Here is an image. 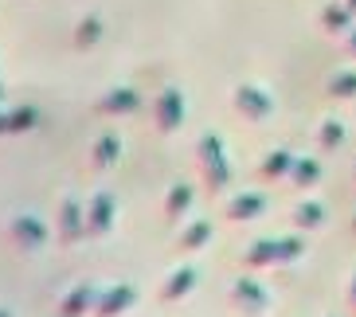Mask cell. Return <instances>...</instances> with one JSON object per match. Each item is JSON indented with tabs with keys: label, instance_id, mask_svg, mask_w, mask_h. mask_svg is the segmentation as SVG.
Listing matches in <instances>:
<instances>
[{
	"label": "cell",
	"instance_id": "obj_1",
	"mask_svg": "<svg viewBox=\"0 0 356 317\" xmlns=\"http://www.w3.org/2000/svg\"><path fill=\"white\" fill-rule=\"evenodd\" d=\"M79 239H86V204L67 192L59 200V208H55V243L74 247Z\"/></svg>",
	"mask_w": 356,
	"mask_h": 317
},
{
	"label": "cell",
	"instance_id": "obj_2",
	"mask_svg": "<svg viewBox=\"0 0 356 317\" xmlns=\"http://www.w3.org/2000/svg\"><path fill=\"white\" fill-rule=\"evenodd\" d=\"M4 235H8L12 251H20V254H40L43 247H47V223H43L40 216H32V211L12 216V223H8Z\"/></svg>",
	"mask_w": 356,
	"mask_h": 317
},
{
	"label": "cell",
	"instance_id": "obj_3",
	"mask_svg": "<svg viewBox=\"0 0 356 317\" xmlns=\"http://www.w3.org/2000/svg\"><path fill=\"white\" fill-rule=\"evenodd\" d=\"M196 153H200V172H204V180H208L211 188H223L231 180V165H227V157H223V141L216 138V133H204Z\"/></svg>",
	"mask_w": 356,
	"mask_h": 317
},
{
	"label": "cell",
	"instance_id": "obj_4",
	"mask_svg": "<svg viewBox=\"0 0 356 317\" xmlns=\"http://www.w3.org/2000/svg\"><path fill=\"white\" fill-rule=\"evenodd\" d=\"M184 95H180L177 86H161V95L153 98V122H157L161 133H172V129L184 122Z\"/></svg>",
	"mask_w": 356,
	"mask_h": 317
},
{
	"label": "cell",
	"instance_id": "obj_5",
	"mask_svg": "<svg viewBox=\"0 0 356 317\" xmlns=\"http://www.w3.org/2000/svg\"><path fill=\"white\" fill-rule=\"evenodd\" d=\"M305 247L298 243V239H262V243H254L251 251H247V266H266V263H290V259H298Z\"/></svg>",
	"mask_w": 356,
	"mask_h": 317
},
{
	"label": "cell",
	"instance_id": "obj_6",
	"mask_svg": "<svg viewBox=\"0 0 356 317\" xmlns=\"http://www.w3.org/2000/svg\"><path fill=\"white\" fill-rule=\"evenodd\" d=\"M114 216H118L114 196H110V192H95V196L86 200V235H110Z\"/></svg>",
	"mask_w": 356,
	"mask_h": 317
},
{
	"label": "cell",
	"instance_id": "obj_7",
	"mask_svg": "<svg viewBox=\"0 0 356 317\" xmlns=\"http://www.w3.org/2000/svg\"><path fill=\"white\" fill-rule=\"evenodd\" d=\"M137 106H141V95H137L134 86H110V90L95 102V110L106 117H122V114H134Z\"/></svg>",
	"mask_w": 356,
	"mask_h": 317
},
{
	"label": "cell",
	"instance_id": "obj_8",
	"mask_svg": "<svg viewBox=\"0 0 356 317\" xmlns=\"http://www.w3.org/2000/svg\"><path fill=\"white\" fill-rule=\"evenodd\" d=\"M98 298H102V290H98V286H90V282L71 286V290L59 298V317H83L86 309L98 306Z\"/></svg>",
	"mask_w": 356,
	"mask_h": 317
},
{
	"label": "cell",
	"instance_id": "obj_9",
	"mask_svg": "<svg viewBox=\"0 0 356 317\" xmlns=\"http://www.w3.org/2000/svg\"><path fill=\"white\" fill-rule=\"evenodd\" d=\"M118 157H122V138H118V133H102V138H95L90 153H86V169L106 172V169L118 165Z\"/></svg>",
	"mask_w": 356,
	"mask_h": 317
},
{
	"label": "cell",
	"instance_id": "obj_10",
	"mask_svg": "<svg viewBox=\"0 0 356 317\" xmlns=\"http://www.w3.org/2000/svg\"><path fill=\"white\" fill-rule=\"evenodd\" d=\"M235 110H243L247 117H254V122H262V117L274 110V98L262 90V86H235Z\"/></svg>",
	"mask_w": 356,
	"mask_h": 317
},
{
	"label": "cell",
	"instance_id": "obj_11",
	"mask_svg": "<svg viewBox=\"0 0 356 317\" xmlns=\"http://www.w3.org/2000/svg\"><path fill=\"white\" fill-rule=\"evenodd\" d=\"M134 302H137V290L129 282H118V286H110V290H102L95 314L98 317H122L129 306H134Z\"/></svg>",
	"mask_w": 356,
	"mask_h": 317
},
{
	"label": "cell",
	"instance_id": "obj_12",
	"mask_svg": "<svg viewBox=\"0 0 356 317\" xmlns=\"http://www.w3.org/2000/svg\"><path fill=\"white\" fill-rule=\"evenodd\" d=\"M196 286V270L192 266H177V270H168V278L161 282V302H177L184 298Z\"/></svg>",
	"mask_w": 356,
	"mask_h": 317
},
{
	"label": "cell",
	"instance_id": "obj_13",
	"mask_svg": "<svg viewBox=\"0 0 356 317\" xmlns=\"http://www.w3.org/2000/svg\"><path fill=\"white\" fill-rule=\"evenodd\" d=\"M231 298H235L239 306H247L251 314H262V309H266V302H270V298H266V290H262L254 278H239V282L231 286Z\"/></svg>",
	"mask_w": 356,
	"mask_h": 317
},
{
	"label": "cell",
	"instance_id": "obj_14",
	"mask_svg": "<svg viewBox=\"0 0 356 317\" xmlns=\"http://www.w3.org/2000/svg\"><path fill=\"white\" fill-rule=\"evenodd\" d=\"M262 211H266V196H262V192H243V196H235V200L227 204L231 220H254Z\"/></svg>",
	"mask_w": 356,
	"mask_h": 317
},
{
	"label": "cell",
	"instance_id": "obj_15",
	"mask_svg": "<svg viewBox=\"0 0 356 317\" xmlns=\"http://www.w3.org/2000/svg\"><path fill=\"white\" fill-rule=\"evenodd\" d=\"M192 200H196L192 184H184V180H180V184H172V188H168V196H165V216H168V220H180V216L192 208Z\"/></svg>",
	"mask_w": 356,
	"mask_h": 317
},
{
	"label": "cell",
	"instance_id": "obj_16",
	"mask_svg": "<svg viewBox=\"0 0 356 317\" xmlns=\"http://www.w3.org/2000/svg\"><path fill=\"white\" fill-rule=\"evenodd\" d=\"M102 40V20L98 16H83V20L74 24V35H71V43L83 51V47H95V43Z\"/></svg>",
	"mask_w": 356,
	"mask_h": 317
},
{
	"label": "cell",
	"instance_id": "obj_17",
	"mask_svg": "<svg viewBox=\"0 0 356 317\" xmlns=\"http://www.w3.org/2000/svg\"><path fill=\"white\" fill-rule=\"evenodd\" d=\"M208 239H211V223H208V220H192L188 227H180V235H177V243H180V247H188V251L204 247Z\"/></svg>",
	"mask_w": 356,
	"mask_h": 317
},
{
	"label": "cell",
	"instance_id": "obj_18",
	"mask_svg": "<svg viewBox=\"0 0 356 317\" xmlns=\"http://www.w3.org/2000/svg\"><path fill=\"white\" fill-rule=\"evenodd\" d=\"M35 126H40V110L35 106H16V110H8V133H28Z\"/></svg>",
	"mask_w": 356,
	"mask_h": 317
},
{
	"label": "cell",
	"instance_id": "obj_19",
	"mask_svg": "<svg viewBox=\"0 0 356 317\" xmlns=\"http://www.w3.org/2000/svg\"><path fill=\"white\" fill-rule=\"evenodd\" d=\"M290 169H293V153H286V149H278V153H270L262 161V177H282Z\"/></svg>",
	"mask_w": 356,
	"mask_h": 317
},
{
	"label": "cell",
	"instance_id": "obj_20",
	"mask_svg": "<svg viewBox=\"0 0 356 317\" xmlns=\"http://www.w3.org/2000/svg\"><path fill=\"white\" fill-rule=\"evenodd\" d=\"M321 220H325L321 204H298V208H293V223H298V227H321Z\"/></svg>",
	"mask_w": 356,
	"mask_h": 317
},
{
	"label": "cell",
	"instance_id": "obj_21",
	"mask_svg": "<svg viewBox=\"0 0 356 317\" xmlns=\"http://www.w3.org/2000/svg\"><path fill=\"white\" fill-rule=\"evenodd\" d=\"M293 180H298V184H314V180L317 177H321V165H317V161L314 157H309V161H302V157H293Z\"/></svg>",
	"mask_w": 356,
	"mask_h": 317
},
{
	"label": "cell",
	"instance_id": "obj_22",
	"mask_svg": "<svg viewBox=\"0 0 356 317\" xmlns=\"http://www.w3.org/2000/svg\"><path fill=\"white\" fill-rule=\"evenodd\" d=\"M329 86H333V95L353 98L356 95V71H337L333 79H329Z\"/></svg>",
	"mask_w": 356,
	"mask_h": 317
},
{
	"label": "cell",
	"instance_id": "obj_23",
	"mask_svg": "<svg viewBox=\"0 0 356 317\" xmlns=\"http://www.w3.org/2000/svg\"><path fill=\"white\" fill-rule=\"evenodd\" d=\"M341 141H345V126H341V122H325L321 126V145L333 149V145H341Z\"/></svg>",
	"mask_w": 356,
	"mask_h": 317
},
{
	"label": "cell",
	"instance_id": "obj_24",
	"mask_svg": "<svg viewBox=\"0 0 356 317\" xmlns=\"http://www.w3.org/2000/svg\"><path fill=\"white\" fill-rule=\"evenodd\" d=\"M325 28H329V32H348V12L345 8H325Z\"/></svg>",
	"mask_w": 356,
	"mask_h": 317
},
{
	"label": "cell",
	"instance_id": "obj_25",
	"mask_svg": "<svg viewBox=\"0 0 356 317\" xmlns=\"http://www.w3.org/2000/svg\"><path fill=\"white\" fill-rule=\"evenodd\" d=\"M0 133H8V114L0 110Z\"/></svg>",
	"mask_w": 356,
	"mask_h": 317
},
{
	"label": "cell",
	"instance_id": "obj_26",
	"mask_svg": "<svg viewBox=\"0 0 356 317\" xmlns=\"http://www.w3.org/2000/svg\"><path fill=\"white\" fill-rule=\"evenodd\" d=\"M348 47L356 51V28H348Z\"/></svg>",
	"mask_w": 356,
	"mask_h": 317
},
{
	"label": "cell",
	"instance_id": "obj_27",
	"mask_svg": "<svg viewBox=\"0 0 356 317\" xmlns=\"http://www.w3.org/2000/svg\"><path fill=\"white\" fill-rule=\"evenodd\" d=\"M348 298H353V306H356V278H353V294H348Z\"/></svg>",
	"mask_w": 356,
	"mask_h": 317
},
{
	"label": "cell",
	"instance_id": "obj_28",
	"mask_svg": "<svg viewBox=\"0 0 356 317\" xmlns=\"http://www.w3.org/2000/svg\"><path fill=\"white\" fill-rule=\"evenodd\" d=\"M0 317H12V309H4V306H0Z\"/></svg>",
	"mask_w": 356,
	"mask_h": 317
},
{
	"label": "cell",
	"instance_id": "obj_29",
	"mask_svg": "<svg viewBox=\"0 0 356 317\" xmlns=\"http://www.w3.org/2000/svg\"><path fill=\"white\" fill-rule=\"evenodd\" d=\"M348 8H356V0H348Z\"/></svg>",
	"mask_w": 356,
	"mask_h": 317
},
{
	"label": "cell",
	"instance_id": "obj_30",
	"mask_svg": "<svg viewBox=\"0 0 356 317\" xmlns=\"http://www.w3.org/2000/svg\"><path fill=\"white\" fill-rule=\"evenodd\" d=\"M0 98H4V86H0Z\"/></svg>",
	"mask_w": 356,
	"mask_h": 317
}]
</instances>
